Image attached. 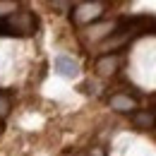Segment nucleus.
<instances>
[{
	"label": "nucleus",
	"mask_w": 156,
	"mask_h": 156,
	"mask_svg": "<svg viewBox=\"0 0 156 156\" xmlns=\"http://www.w3.org/2000/svg\"><path fill=\"white\" fill-rule=\"evenodd\" d=\"M120 67H122V53H108L96 58V72L101 77H113Z\"/></svg>",
	"instance_id": "4"
},
{
	"label": "nucleus",
	"mask_w": 156,
	"mask_h": 156,
	"mask_svg": "<svg viewBox=\"0 0 156 156\" xmlns=\"http://www.w3.org/2000/svg\"><path fill=\"white\" fill-rule=\"evenodd\" d=\"M53 67H55V72L60 77H67V79L79 77V62L72 55H67V53H60L55 58V62H53Z\"/></svg>",
	"instance_id": "6"
},
{
	"label": "nucleus",
	"mask_w": 156,
	"mask_h": 156,
	"mask_svg": "<svg viewBox=\"0 0 156 156\" xmlns=\"http://www.w3.org/2000/svg\"><path fill=\"white\" fill-rule=\"evenodd\" d=\"M130 122H132V127L139 130V132H151V135H154L156 115H154V111H149V108H139V111H135V113L130 115Z\"/></svg>",
	"instance_id": "5"
},
{
	"label": "nucleus",
	"mask_w": 156,
	"mask_h": 156,
	"mask_svg": "<svg viewBox=\"0 0 156 156\" xmlns=\"http://www.w3.org/2000/svg\"><path fill=\"white\" fill-rule=\"evenodd\" d=\"M106 10H108L106 2H75L72 10H70V20L77 27H89L94 22L103 20Z\"/></svg>",
	"instance_id": "1"
},
{
	"label": "nucleus",
	"mask_w": 156,
	"mask_h": 156,
	"mask_svg": "<svg viewBox=\"0 0 156 156\" xmlns=\"http://www.w3.org/2000/svg\"><path fill=\"white\" fill-rule=\"evenodd\" d=\"M139 98L142 94L137 91V87H130L127 91H115L108 96V108L115 111V113H125V115H132L135 111H139Z\"/></svg>",
	"instance_id": "3"
},
{
	"label": "nucleus",
	"mask_w": 156,
	"mask_h": 156,
	"mask_svg": "<svg viewBox=\"0 0 156 156\" xmlns=\"http://www.w3.org/2000/svg\"><path fill=\"white\" fill-rule=\"evenodd\" d=\"M10 111H12V98L7 91H0V122L10 115Z\"/></svg>",
	"instance_id": "7"
},
{
	"label": "nucleus",
	"mask_w": 156,
	"mask_h": 156,
	"mask_svg": "<svg viewBox=\"0 0 156 156\" xmlns=\"http://www.w3.org/2000/svg\"><path fill=\"white\" fill-rule=\"evenodd\" d=\"M7 20H10V31H12V36H17V39L34 36L36 29H39L36 15H34L31 10H24V7H17Z\"/></svg>",
	"instance_id": "2"
}]
</instances>
